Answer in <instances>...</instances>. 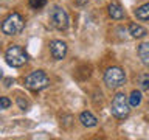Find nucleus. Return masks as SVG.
<instances>
[{
	"label": "nucleus",
	"instance_id": "obj_16",
	"mask_svg": "<svg viewBox=\"0 0 149 140\" xmlns=\"http://www.w3.org/2000/svg\"><path fill=\"white\" fill-rule=\"evenodd\" d=\"M47 3V0H30V5L34 9H39V8H42L44 5Z\"/></svg>",
	"mask_w": 149,
	"mask_h": 140
},
{
	"label": "nucleus",
	"instance_id": "obj_11",
	"mask_svg": "<svg viewBox=\"0 0 149 140\" xmlns=\"http://www.w3.org/2000/svg\"><path fill=\"white\" fill-rule=\"evenodd\" d=\"M138 58L143 62V65L149 67V42H143L138 45Z\"/></svg>",
	"mask_w": 149,
	"mask_h": 140
},
{
	"label": "nucleus",
	"instance_id": "obj_12",
	"mask_svg": "<svg viewBox=\"0 0 149 140\" xmlns=\"http://www.w3.org/2000/svg\"><path fill=\"white\" fill-rule=\"evenodd\" d=\"M135 16L138 20H149V3H144L135 9Z\"/></svg>",
	"mask_w": 149,
	"mask_h": 140
},
{
	"label": "nucleus",
	"instance_id": "obj_9",
	"mask_svg": "<svg viewBox=\"0 0 149 140\" xmlns=\"http://www.w3.org/2000/svg\"><path fill=\"white\" fill-rule=\"evenodd\" d=\"M79 121H81V125L86 126V128H93V126H96V123H98L96 117L88 111L82 112V114L79 115Z\"/></svg>",
	"mask_w": 149,
	"mask_h": 140
},
{
	"label": "nucleus",
	"instance_id": "obj_17",
	"mask_svg": "<svg viewBox=\"0 0 149 140\" xmlns=\"http://www.w3.org/2000/svg\"><path fill=\"white\" fill-rule=\"evenodd\" d=\"M17 104L20 106V109H23V111H25L26 107H28V103H26V101H23V98H22V97H19V98H17Z\"/></svg>",
	"mask_w": 149,
	"mask_h": 140
},
{
	"label": "nucleus",
	"instance_id": "obj_4",
	"mask_svg": "<svg viewBox=\"0 0 149 140\" xmlns=\"http://www.w3.org/2000/svg\"><path fill=\"white\" fill-rule=\"evenodd\" d=\"M23 17L19 13H11L9 16L2 22V31L8 36H16L23 30Z\"/></svg>",
	"mask_w": 149,
	"mask_h": 140
},
{
	"label": "nucleus",
	"instance_id": "obj_18",
	"mask_svg": "<svg viewBox=\"0 0 149 140\" xmlns=\"http://www.w3.org/2000/svg\"><path fill=\"white\" fill-rule=\"evenodd\" d=\"M3 78V73H2V69H0V79Z\"/></svg>",
	"mask_w": 149,
	"mask_h": 140
},
{
	"label": "nucleus",
	"instance_id": "obj_1",
	"mask_svg": "<svg viewBox=\"0 0 149 140\" xmlns=\"http://www.w3.org/2000/svg\"><path fill=\"white\" fill-rule=\"evenodd\" d=\"M5 59L11 67H22V65L26 64L28 55L20 45H9L6 53H5Z\"/></svg>",
	"mask_w": 149,
	"mask_h": 140
},
{
	"label": "nucleus",
	"instance_id": "obj_6",
	"mask_svg": "<svg viewBox=\"0 0 149 140\" xmlns=\"http://www.w3.org/2000/svg\"><path fill=\"white\" fill-rule=\"evenodd\" d=\"M50 20L56 30L65 31L68 28V14L62 6H54L50 13Z\"/></svg>",
	"mask_w": 149,
	"mask_h": 140
},
{
	"label": "nucleus",
	"instance_id": "obj_7",
	"mask_svg": "<svg viewBox=\"0 0 149 140\" xmlns=\"http://www.w3.org/2000/svg\"><path fill=\"white\" fill-rule=\"evenodd\" d=\"M50 51L53 59L56 61H62L67 55V44L64 41H51L50 42Z\"/></svg>",
	"mask_w": 149,
	"mask_h": 140
},
{
	"label": "nucleus",
	"instance_id": "obj_2",
	"mask_svg": "<svg viewBox=\"0 0 149 140\" xmlns=\"http://www.w3.org/2000/svg\"><path fill=\"white\" fill-rule=\"evenodd\" d=\"M110 112H112V115L116 117V118H120V120H123L129 115L130 104H129V100H127V97H126L124 93L120 92L113 97L112 106H110Z\"/></svg>",
	"mask_w": 149,
	"mask_h": 140
},
{
	"label": "nucleus",
	"instance_id": "obj_13",
	"mask_svg": "<svg viewBox=\"0 0 149 140\" xmlns=\"http://www.w3.org/2000/svg\"><path fill=\"white\" fill-rule=\"evenodd\" d=\"M127 100H129L130 107L140 106V103H141V92H140V90H132V92H130V95L127 97Z\"/></svg>",
	"mask_w": 149,
	"mask_h": 140
},
{
	"label": "nucleus",
	"instance_id": "obj_5",
	"mask_svg": "<svg viewBox=\"0 0 149 140\" xmlns=\"http://www.w3.org/2000/svg\"><path fill=\"white\" fill-rule=\"evenodd\" d=\"M104 83L109 89H118L124 86L126 83V73L121 67H110L104 73Z\"/></svg>",
	"mask_w": 149,
	"mask_h": 140
},
{
	"label": "nucleus",
	"instance_id": "obj_14",
	"mask_svg": "<svg viewBox=\"0 0 149 140\" xmlns=\"http://www.w3.org/2000/svg\"><path fill=\"white\" fill-rule=\"evenodd\" d=\"M11 106V100L8 97H0V109H8Z\"/></svg>",
	"mask_w": 149,
	"mask_h": 140
},
{
	"label": "nucleus",
	"instance_id": "obj_3",
	"mask_svg": "<svg viewBox=\"0 0 149 140\" xmlns=\"http://www.w3.org/2000/svg\"><path fill=\"white\" fill-rule=\"evenodd\" d=\"M50 86V78L44 70H34L25 78V87L30 90H42Z\"/></svg>",
	"mask_w": 149,
	"mask_h": 140
},
{
	"label": "nucleus",
	"instance_id": "obj_8",
	"mask_svg": "<svg viewBox=\"0 0 149 140\" xmlns=\"http://www.w3.org/2000/svg\"><path fill=\"white\" fill-rule=\"evenodd\" d=\"M107 9H109V16L113 19V20H121V19H124V9L121 8V5L116 2V0L110 2Z\"/></svg>",
	"mask_w": 149,
	"mask_h": 140
},
{
	"label": "nucleus",
	"instance_id": "obj_10",
	"mask_svg": "<svg viewBox=\"0 0 149 140\" xmlns=\"http://www.w3.org/2000/svg\"><path fill=\"white\" fill-rule=\"evenodd\" d=\"M129 34L135 37V39H141L148 34V30L141 25H138V23H130L129 25Z\"/></svg>",
	"mask_w": 149,
	"mask_h": 140
},
{
	"label": "nucleus",
	"instance_id": "obj_15",
	"mask_svg": "<svg viewBox=\"0 0 149 140\" xmlns=\"http://www.w3.org/2000/svg\"><path fill=\"white\" fill-rule=\"evenodd\" d=\"M140 84H141L143 89L149 90V75H143V76H140Z\"/></svg>",
	"mask_w": 149,
	"mask_h": 140
}]
</instances>
